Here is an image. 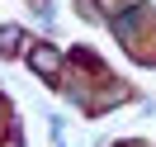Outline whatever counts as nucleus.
<instances>
[{
	"label": "nucleus",
	"mask_w": 156,
	"mask_h": 147,
	"mask_svg": "<svg viewBox=\"0 0 156 147\" xmlns=\"http://www.w3.org/2000/svg\"><path fill=\"white\" fill-rule=\"evenodd\" d=\"M29 67L43 71V76H57L62 71V52L52 48V43H38V48H29Z\"/></svg>",
	"instance_id": "f257e3e1"
},
{
	"label": "nucleus",
	"mask_w": 156,
	"mask_h": 147,
	"mask_svg": "<svg viewBox=\"0 0 156 147\" xmlns=\"http://www.w3.org/2000/svg\"><path fill=\"white\" fill-rule=\"evenodd\" d=\"M19 48V29H0V52H14Z\"/></svg>",
	"instance_id": "f03ea898"
}]
</instances>
